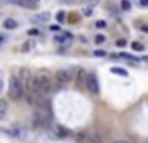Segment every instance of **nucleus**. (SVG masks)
Listing matches in <instances>:
<instances>
[{
	"label": "nucleus",
	"mask_w": 148,
	"mask_h": 143,
	"mask_svg": "<svg viewBox=\"0 0 148 143\" xmlns=\"http://www.w3.org/2000/svg\"><path fill=\"white\" fill-rule=\"evenodd\" d=\"M9 96L12 100H21L25 96V86L16 79V75H12L9 80Z\"/></svg>",
	"instance_id": "obj_1"
},
{
	"label": "nucleus",
	"mask_w": 148,
	"mask_h": 143,
	"mask_svg": "<svg viewBox=\"0 0 148 143\" xmlns=\"http://www.w3.org/2000/svg\"><path fill=\"white\" fill-rule=\"evenodd\" d=\"M77 70H79V68H64V70H58L56 75H54L56 84H61V86L68 84L73 77L77 75Z\"/></svg>",
	"instance_id": "obj_2"
},
{
	"label": "nucleus",
	"mask_w": 148,
	"mask_h": 143,
	"mask_svg": "<svg viewBox=\"0 0 148 143\" xmlns=\"http://www.w3.org/2000/svg\"><path fill=\"white\" fill-rule=\"evenodd\" d=\"M84 86L92 93V94H98L99 93V84H98V77L94 74H86V80H84Z\"/></svg>",
	"instance_id": "obj_3"
},
{
	"label": "nucleus",
	"mask_w": 148,
	"mask_h": 143,
	"mask_svg": "<svg viewBox=\"0 0 148 143\" xmlns=\"http://www.w3.org/2000/svg\"><path fill=\"white\" fill-rule=\"evenodd\" d=\"M16 79L26 87V86L30 84V80L33 79V75H32V72H30L28 68H19V70H18V74H16Z\"/></svg>",
	"instance_id": "obj_4"
},
{
	"label": "nucleus",
	"mask_w": 148,
	"mask_h": 143,
	"mask_svg": "<svg viewBox=\"0 0 148 143\" xmlns=\"http://www.w3.org/2000/svg\"><path fill=\"white\" fill-rule=\"evenodd\" d=\"M19 7H26V9H37L38 7V2H33V0H18V2H12Z\"/></svg>",
	"instance_id": "obj_5"
},
{
	"label": "nucleus",
	"mask_w": 148,
	"mask_h": 143,
	"mask_svg": "<svg viewBox=\"0 0 148 143\" xmlns=\"http://www.w3.org/2000/svg\"><path fill=\"white\" fill-rule=\"evenodd\" d=\"M49 18H51L49 12H40L32 18V23H45V21H49Z\"/></svg>",
	"instance_id": "obj_6"
},
{
	"label": "nucleus",
	"mask_w": 148,
	"mask_h": 143,
	"mask_svg": "<svg viewBox=\"0 0 148 143\" xmlns=\"http://www.w3.org/2000/svg\"><path fill=\"white\" fill-rule=\"evenodd\" d=\"M2 25H4V28H5V30H16V28L19 26V25H18V21H16V19H12V18H5Z\"/></svg>",
	"instance_id": "obj_7"
},
{
	"label": "nucleus",
	"mask_w": 148,
	"mask_h": 143,
	"mask_svg": "<svg viewBox=\"0 0 148 143\" xmlns=\"http://www.w3.org/2000/svg\"><path fill=\"white\" fill-rule=\"evenodd\" d=\"M56 42L58 44H70L71 42V35L70 33H61V35H56Z\"/></svg>",
	"instance_id": "obj_8"
},
{
	"label": "nucleus",
	"mask_w": 148,
	"mask_h": 143,
	"mask_svg": "<svg viewBox=\"0 0 148 143\" xmlns=\"http://www.w3.org/2000/svg\"><path fill=\"white\" fill-rule=\"evenodd\" d=\"M110 72H112V74H115V75H120V77H127V75H129L127 70H124V68H120V66H112Z\"/></svg>",
	"instance_id": "obj_9"
},
{
	"label": "nucleus",
	"mask_w": 148,
	"mask_h": 143,
	"mask_svg": "<svg viewBox=\"0 0 148 143\" xmlns=\"http://www.w3.org/2000/svg\"><path fill=\"white\" fill-rule=\"evenodd\" d=\"M7 110H9V105H7V101L0 98V119H4V117H5Z\"/></svg>",
	"instance_id": "obj_10"
},
{
	"label": "nucleus",
	"mask_w": 148,
	"mask_h": 143,
	"mask_svg": "<svg viewBox=\"0 0 148 143\" xmlns=\"http://www.w3.org/2000/svg\"><path fill=\"white\" fill-rule=\"evenodd\" d=\"M94 42H96L98 45H101V44H105V42H106V37H105L103 33H98V35L94 37Z\"/></svg>",
	"instance_id": "obj_11"
},
{
	"label": "nucleus",
	"mask_w": 148,
	"mask_h": 143,
	"mask_svg": "<svg viewBox=\"0 0 148 143\" xmlns=\"http://www.w3.org/2000/svg\"><path fill=\"white\" fill-rule=\"evenodd\" d=\"M131 45H132V49H134V51H143V49H145V45H143L141 42H132Z\"/></svg>",
	"instance_id": "obj_12"
},
{
	"label": "nucleus",
	"mask_w": 148,
	"mask_h": 143,
	"mask_svg": "<svg viewBox=\"0 0 148 143\" xmlns=\"http://www.w3.org/2000/svg\"><path fill=\"white\" fill-rule=\"evenodd\" d=\"M64 18H66V16H64V12H63V11H61V12H58V14H56V19H58V21H59V23H61V21H64Z\"/></svg>",
	"instance_id": "obj_13"
},
{
	"label": "nucleus",
	"mask_w": 148,
	"mask_h": 143,
	"mask_svg": "<svg viewBox=\"0 0 148 143\" xmlns=\"http://www.w3.org/2000/svg\"><path fill=\"white\" fill-rule=\"evenodd\" d=\"M105 26H106V21H103V19L96 21V28H105Z\"/></svg>",
	"instance_id": "obj_14"
},
{
	"label": "nucleus",
	"mask_w": 148,
	"mask_h": 143,
	"mask_svg": "<svg viewBox=\"0 0 148 143\" xmlns=\"http://www.w3.org/2000/svg\"><path fill=\"white\" fill-rule=\"evenodd\" d=\"M94 56H96V58H105L106 52H105V51H94Z\"/></svg>",
	"instance_id": "obj_15"
},
{
	"label": "nucleus",
	"mask_w": 148,
	"mask_h": 143,
	"mask_svg": "<svg viewBox=\"0 0 148 143\" xmlns=\"http://www.w3.org/2000/svg\"><path fill=\"white\" fill-rule=\"evenodd\" d=\"M86 143H101V140H99V138H94V136H92V138L86 140Z\"/></svg>",
	"instance_id": "obj_16"
},
{
	"label": "nucleus",
	"mask_w": 148,
	"mask_h": 143,
	"mask_svg": "<svg viewBox=\"0 0 148 143\" xmlns=\"http://www.w3.org/2000/svg\"><path fill=\"white\" fill-rule=\"evenodd\" d=\"M33 45H35V42H28V44H25V45H23V51H28V49H32Z\"/></svg>",
	"instance_id": "obj_17"
},
{
	"label": "nucleus",
	"mask_w": 148,
	"mask_h": 143,
	"mask_svg": "<svg viewBox=\"0 0 148 143\" xmlns=\"http://www.w3.org/2000/svg\"><path fill=\"white\" fill-rule=\"evenodd\" d=\"M120 7H122L124 11H127V9H131V4H129V2H122V4H120Z\"/></svg>",
	"instance_id": "obj_18"
},
{
	"label": "nucleus",
	"mask_w": 148,
	"mask_h": 143,
	"mask_svg": "<svg viewBox=\"0 0 148 143\" xmlns=\"http://www.w3.org/2000/svg\"><path fill=\"white\" fill-rule=\"evenodd\" d=\"M125 44H127V40H124V38L117 40V45H119V47H125Z\"/></svg>",
	"instance_id": "obj_19"
},
{
	"label": "nucleus",
	"mask_w": 148,
	"mask_h": 143,
	"mask_svg": "<svg viewBox=\"0 0 148 143\" xmlns=\"http://www.w3.org/2000/svg\"><path fill=\"white\" fill-rule=\"evenodd\" d=\"M49 28H51V32H59V30H61L58 25H52V26H49Z\"/></svg>",
	"instance_id": "obj_20"
},
{
	"label": "nucleus",
	"mask_w": 148,
	"mask_h": 143,
	"mask_svg": "<svg viewBox=\"0 0 148 143\" xmlns=\"http://www.w3.org/2000/svg\"><path fill=\"white\" fill-rule=\"evenodd\" d=\"M38 33H40V32H38L37 28H35V30H30V32H28V35H38Z\"/></svg>",
	"instance_id": "obj_21"
},
{
	"label": "nucleus",
	"mask_w": 148,
	"mask_h": 143,
	"mask_svg": "<svg viewBox=\"0 0 148 143\" xmlns=\"http://www.w3.org/2000/svg\"><path fill=\"white\" fill-rule=\"evenodd\" d=\"M139 6H143V7H148V0H141V2H139Z\"/></svg>",
	"instance_id": "obj_22"
},
{
	"label": "nucleus",
	"mask_w": 148,
	"mask_h": 143,
	"mask_svg": "<svg viewBox=\"0 0 148 143\" xmlns=\"http://www.w3.org/2000/svg\"><path fill=\"white\" fill-rule=\"evenodd\" d=\"M91 14H92V11H91V9H86V11H84V16H91Z\"/></svg>",
	"instance_id": "obj_23"
},
{
	"label": "nucleus",
	"mask_w": 148,
	"mask_h": 143,
	"mask_svg": "<svg viewBox=\"0 0 148 143\" xmlns=\"http://www.w3.org/2000/svg\"><path fill=\"white\" fill-rule=\"evenodd\" d=\"M141 32H145V33H148V26H146V25H143V26H141Z\"/></svg>",
	"instance_id": "obj_24"
},
{
	"label": "nucleus",
	"mask_w": 148,
	"mask_h": 143,
	"mask_svg": "<svg viewBox=\"0 0 148 143\" xmlns=\"http://www.w3.org/2000/svg\"><path fill=\"white\" fill-rule=\"evenodd\" d=\"M2 89H4V80L0 79V93H2Z\"/></svg>",
	"instance_id": "obj_25"
},
{
	"label": "nucleus",
	"mask_w": 148,
	"mask_h": 143,
	"mask_svg": "<svg viewBox=\"0 0 148 143\" xmlns=\"http://www.w3.org/2000/svg\"><path fill=\"white\" fill-rule=\"evenodd\" d=\"M4 42H5V37H2V35H0V45H2Z\"/></svg>",
	"instance_id": "obj_26"
},
{
	"label": "nucleus",
	"mask_w": 148,
	"mask_h": 143,
	"mask_svg": "<svg viewBox=\"0 0 148 143\" xmlns=\"http://www.w3.org/2000/svg\"><path fill=\"white\" fill-rule=\"evenodd\" d=\"M115 143H127V141H122V140H119V141H115Z\"/></svg>",
	"instance_id": "obj_27"
}]
</instances>
